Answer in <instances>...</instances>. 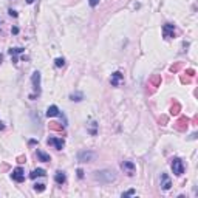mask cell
I'll use <instances>...</instances> for the list:
<instances>
[{"mask_svg": "<svg viewBox=\"0 0 198 198\" xmlns=\"http://www.w3.org/2000/svg\"><path fill=\"white\" fill-rule=\"evenodd\" d=\"M93 178L96 181H99V183H102V184H108V183L116 180V175L112 170H98V172H95Z\"/></svg>", "mask_w": 198, "mask_h": 198, "instance_id": "obj_1", "label": "cell"}, {"mask_svg": "<svg viewBox=\"0 0 198 198\" xmlns=\"http://www.w3.org/2000/svg\"><path fill=\"white\" fill-rule=\"evenodd\" d=\"M172 170L176 176H181L184 173V166H183V161L180 158H173L172 159Z\"/></svg>", "mask_w": 198, "mask_h": 198, "instance_id": "obj_2", "label": "cell"}, {"mask_svg": "<svg viewBox=\"0 0 198 198\" xmlns=\"http://www.w3.org/2000/svg\"><path fill=\"white\" fill-rule=\"evenodd\" d=\"M93 158H95V153L90 152V150H82V152L77 153V161H79V163H88V161H91Z\"/></svg>", "mask_w": 198, "mask_h": 198, "instance_id": "obj_3", "label": "cell"}, {"mask_svg": "<svg viewBox=\"0 0 198 198\" xmlns=\"http://www.w3.org/2000/svg\"><path fill=\"white\" fill-rule=\"evenodd\" d=\"M163 36H164V39H172L175 36V25L172 23L163 25Z\"/></svg>", "mask_w": 198, "mask_h": 198, "instance_id": "obj_4", "label": "cell"}, {"mask_svg": "<svg viewBox=\"0 0 198 198\" xmlns=\"http://www.w3.org/2000/svg\"><path fill=\"white\" fill-rule=\"evenodd\" d=\"M11 178L14 180V181H17V183H22L25 181V173H23V169L22 167H16L13 173H11Z\"/></svg>", "mask_w": 198, "mask_h": 198, "instance_id": "obj_5", "label": "cell"}, {"mask_svg": "<svg viewBox=\"0 0 198 198\" xmlns=\"http://www.w3.org/2000/svg\"><path fill=\"white\" fill-rule=\"evenodd\" d=\"M31 82H33V88L34 91H40V73L39 71H34L33 76H31Z\"/></svg>", "mask_w": 198, "mask_h": 198, "instance_id": "obj_6", "label": "cell"}, {"mask_svg": "<svg viewBox=\"0 0 198 198\" xmlns=\"http://www.w3.org/2000/svg\"><path fill=\"white\" fill-rule=\"evenodd\" d=\"M47 143L51 144V146H54L57 150H62L64 146H65V141H64V139H60V138H48V141H47Z\"/></svg>", "mask_w": 198, "mask_h": 198, "instance_id": "obj_7", "label": "cell"}, {"mask_svg": "<svg viewBox=\"0 0 198 198\" xmlns=\"http://www.w3.org/2000/svg\"><path fill=\"white\" fill-rule=\"evenodd\" d=\"M121 167H122V169L128 173V175H133L135 170H136V167H135V164H133L132 161H124L122 164H121Z\"/></svg>", "mask_w": 198, "mask_h": 198, "instance_id": "obj_8", "label": "cell"}, {"mask_svg": "<svg viewBox=\"0 0 198 198\" xmlns=\"http://www.w3.org/2000/svg\"><path fill=\"white\" fill-rule=\"evenodd\" d=\"M170 186H172L170 178L167 176V173H163V175H161V187H163L164 190H169V189H170Z\"/></svg>", "mask_w": 198, "mask_h": 198, "instance_id": "obj_9", "label": "cell"}, {"mask_svg": "<svg viewBox=\"0 0 198 198\" xmlns=\"http://www.w3.org/2000/svg\"><path fill=\"white\" fill-rule=\"evenodd\" d=\"M187 124H189V119H187V118H180V119H178V122L175 124V128L183 132V130H186V128H187Z\"/></svg>", "mask_w": 198, "mask_h": 198, "instance_id": "obj_10", "label": "cell"}, {"mask_svg": "<svg viewBox=\"0 0 198 198\" xmlns=\"http://www.w3.org/2000/svg\"><path fill=\"white\" fill-rule=\"evenodd\" d=\"M23 51H25V48H9V54H11L14 64H17V54H22Z\"/></svg>", "mask_w": 198, "mask_h": 198, "instance_id": "obj_11", "label": "cell"}, {"mask_svg": "<svg viewBox=\"0 0 198 198\" xmlns=\"http://www.w3.org/2000/svg\"><path fill=\"white\" fill-rule=\"evenodd\" d=\"M121 81H122V74L119 73V71L112 74V85H113V87H118Z\"/></svg>", "mask_w": 198, "mask_h": 198, "instance_id": "obj_12", "label": "cell"}, {"mask_svg": "<svg viewBox=\"0 0 198 198\" xmlns=\"http://www.w3.org/2000/svg\"><path fill=\"white\" fill-rule=\"evenodd\" d=\"M65 180H67L65 173L60 172V170H59V172H56V175H54V181H56L57 184H60V186H62V184L65 183Z\"/></svg>", "mask_w": 198, "mask_h": 198, "instance_id": "obj_13", "label": "cell"}, {"mask_svg": "<svg viewBox=\"0 0 198 198\" xmlns=\"http://www.w3.org/2000/svg\"><path fill=\"white\" fill-rule=\"evenodd\" d=\"M37 158H39L40 161H44V163H50V161H51V156H50L48 153L42 152V150H37Z\"/></svg>", "mask_w": 198, "mask_h": 198, "instance_id": "obj_14", "label": "cell"}, {"mask_svg": "<svg viewBox=\"0 0 198 198\" xmlns=\"http://www.w3.org/2000/svg\"><path fill=\"white\" fill-rule=\"evenodd\" d=\"M57 115H60L59 113V108L56 107V105H50L48 108H47V116H57Z\"/></svg>", "mask_w": 198, "mask_h": 198, "instance_id": "obj_15", "label": "cell"}, {"mask_svg": "<svg viewBox=\"0 0 198 198\" xmlns=\"http://www.w3.org/2000/svg\"><path fill=\"white\" fill-rule=\"evenodd\" d=\"M47 173H45V170L44 169H36V170H33V172L29 173V178H37V176H45Z\"/></svg>", "mask_w": 198, "mask_h": 198, "instance_id": "obj_16", "label": "cell"}, {"mask_svg": "<svg viewBox=\"0 0 198 198\" xmlns=\"http://www.w3.org/2000/svg\"><path fill=\"white\" fill-rule=\"evenodd\" d=\"M50 128L51 130H56V132H64V125L59 122H51L50 124Z\"/></svg>", "mask_w": 198, "mask_h": 198, "instance_id": "obj_17", "label": "cell"}, {"mask_svg": "<svg viewBox=\"0 0 198 198\" xmlns=\"http://www.w3.org/2000/svg\"><path fill=\"white\" fill-rule=\"evenodd\" d=\"M70 99H71V101H76V102H79V101L84 99V95H82V93H73V95H70Z\"/></svg>", "mask_w": 198, "mask_h": 198, "instance_id": "obj_18", "label": "cell"}, {"mask_svg": "<svg viewBox=\"0 0 198 198\" xmlns=\"http://www.w3.org/2000/svg\"><path fill=\"white\" fill-rule=\"evenodd\" d=\"M180 110H181L180 104H178V102H175V105H172V108H170V115H178V113H180Z\"/></svg>", "mask_w": 198, "mask_h": 198, "instance_id": "obj_19", "label": "cell"}, {"mask_svg": "<svg viewBox=\"0 0 198 198\" xmlns=\"http://www.w3.org/2000/svg\"><path fill=\"white\" fill-rule=\"evenodd\" d=\"M54 65H56V67H64V65H65V59H64V57H57V59L54 60Z\"/></svg>", "mask_w": 198, "mask_h": 198, "instance_id": "obj_20", "label": "cell"}, {"mask_svg": "<svg viewBox=\"0 0 198 198\" xmlns=\"http://www.w3.org/2000/svg\"><path fill=\"white\" fill-rule=\"evenodd\" d=\"M34 190H36V192H44V190H45V184H42V183L34 184Z\"/></svg>", "mask_w": 198, "mask_h": 198, "instance_id": "obj_21", "label": "cell"}, {"mask_svg": "<svg viewBox=\"0 0 198 198\" xmlns=\"http://www.w3.org/2000/svg\"><path fill=\"white\" fill-rule=\"evenodd\" d=\"M181 67H183V64H176V65H172V67H170V71L176 73V71H178V70H180Z\"/></svg>", "mask_w": 198, "mask_h": 198, "instance_id": "obj_22", "label": "cell"}, {"mask_svg": "<svg viewBox=\"0 0 198 198\" xmlns=\"http://www.w3.org/2000/svg\"><path fill=\"white\" fill-rule=\"evenodd\" d=\"M159 81H161V77H159V76H155V77L152 79V84H153V87H158Z\"/></svg>", "mask_w": 198, "mask_h": 198, "instance_id": "obj_23", "label": "cell"}, {"mask_svg": "<svg viewBox=\"0 0 198 198\" xmlns=\"http://www.w3.org/2000/svg\"><path fill=\"white\" fill-rule=\"evenodd\" d=\"M91 135H96V122H91V128H90Z\"/></svg>", "mask_w": 198, "mask_h": 198, "instance_id": "obj_24", "label": "cell"}, {"mask_svg": "<svg viewBox=\"0 0 198 198\" xmlns=\"http://www.w3.org/2000/svg\"><path fill=\"white\" fill-rule=\"evenodd\" d=\"M130 195H135V190H133V189H130V190H127L125 194H122V197H130Z\"/></svg>", "mask_w": 198, "mask_h": 198, "instance_id": "obj_25", "label": "cell"}, {"mask_svg": "<svg viewBox=\"0 0 198 198\" xmlns=\"http://www.w3.org/2000/svg\"><path fill=\"white\" fill-rule=\"evenodd\" d=\"M88 3H90V6H96L99 3V0H88Z\"/></svg>", "mask_w": 198, "mask_h": 198, "instance_id": "obj_26", "label": "cell"}, {"mask_svg": "<svg viewBox=\"0 0 198 198\" xmlns=\"http://www.w3.org/2000/svg\"><path fill=\"white\" fill-rule=\"evenodd\" d=\"M8 13H9V16H11V17H17V13H16L14 9H9Z\"/></svg>", "mask_w": 198, "mask_h": 198, "instance_id": "obj_27", "label": "cell"}, {"mask_svg": "<svg viewBox=\"0 0 198 198\" xmlns=\"http://www.w3.org/2000/svg\"><path fill=\"white\" fill-rule=\"evenodd\" d=\"M77 176L79 178H84V170L82 169H77Z\"/></svg>", "mask_w": 198, "mask_h": 198, "instance_id": "obj_28", "label": "cell"}, {"mask_svg": "<svg viewBox=\"0 0 198 198\" xmlns=\"http://www.w3.org/2000/svg\"><path fill=\"white\" fill-rule=\"evenodd\" d=\"M25 159H26L25 156H19V158H17V163H25Z\"/></svg>", "mask_w": 198, "mask_h": 198, "instance_id": "obj_29", "label": "cell"}, {"mask_svg": "<svg viewBox=\"0 0 198 198\" xmlns=\"http://www.w3.org/2000/svg\"><path fill=\"white\" fill-rule=\"evenodd\" d=\"M17 33H19V28L14 26V28H13V34H17Z\"/></svg>", "mask_w": 198, "mask_h": 198, "instance_id": "obj_30", "label": "cell"}, {"mask_svg": "<svg viewBox=\"0 0 198 198\" xmlns=\"http://www.w3.org/2000/svg\"><path fill=\"white\" fill-rule=\"evenodd\" d=\"M33 2H34V0H26V3H33Z\"/></svg>", "mask_w": 198, "mask_h": 198, "instance_id": "obj_31", "label": "cell"}]
</instances>
